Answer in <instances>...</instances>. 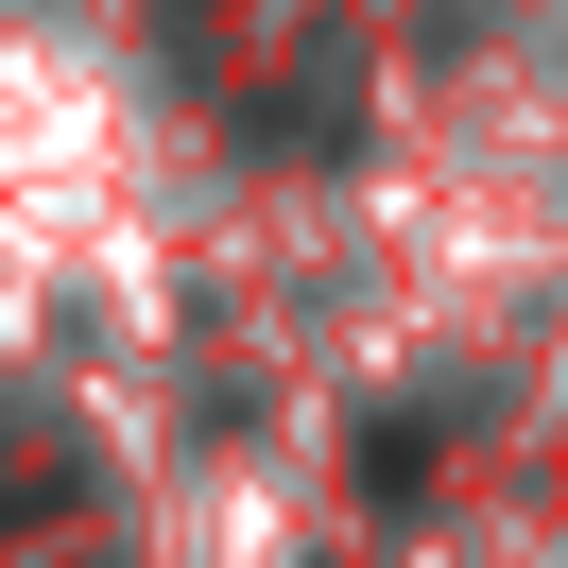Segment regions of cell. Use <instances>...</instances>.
<instances>
[{
    "label": "cell",
    "mask_w": 568,
    "mask_h": 568,
    "mask_svg": "<svg viewBox=\"0 0 568 568\" xmlns=\"http://www.w3.org/2000/svg\"><path fill=\"white\" fill-rule=\"evenodd\" d=\"M430 448H448V414H396V430H362V499H414V483H430Z\"/></svg>",
    "instance_id": "6da1fadb"
}]
</instances>
